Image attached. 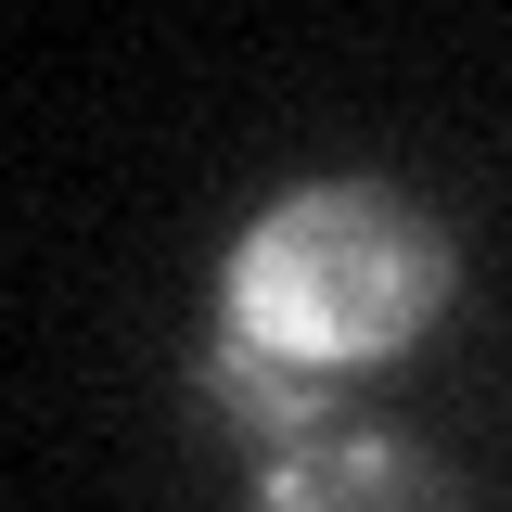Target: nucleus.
Wrapping results in <instances>:
<instances>
[{
  "instance_id": "f257e3e1",
  "label": "nucleus",
  "mask_w": 512,
  "mask_h": 512,
  "mask_svg": "<svg viewBox=\"0 0 512 512\" xmlns=\"http://www.w3.org/2000/svg\"><path fill=\"white\" fill-rule=\"evenodd\" d=\"M218 308L269 359L333 384V372L397 359L448 308V244H436V218L410 192H384V180H308L231 244V295Z\"/></svg>"
},
{
  "instance_id": "f03ea898",
  "label": "nucleus",
  "mask_w": 512,
  "mask_h": 512,
  "mask_svg": "<svg viewBox=\"0 0 512 512\" xmlns=\"http://www.w3.org/2000/svg\"><path fill=\"white\" fill-rule=\"evenodd\" d=\"M256 512H461L448 474L397 436H359V423H320L308 448H282L256 474Z\"/></svg>"
},
{
  "instance_id": "7ed1b4c3",
  "label": "nucleus",
  "mask_w": 512,
  "mask_h": 512,
  "mask_svg": "<svg viewBox=\"0 0 512 512\" xmlns=\"http://www.w3.org/2000/svg\"><path fill=\"white\" fill-rule=\"evenodd\" d=\"M205 410L282 461V448H308V436H320L333 384H320V372H295V359H269L256 333H231V320H218V346H205Z\"/></svg>"
}]
</instances>
